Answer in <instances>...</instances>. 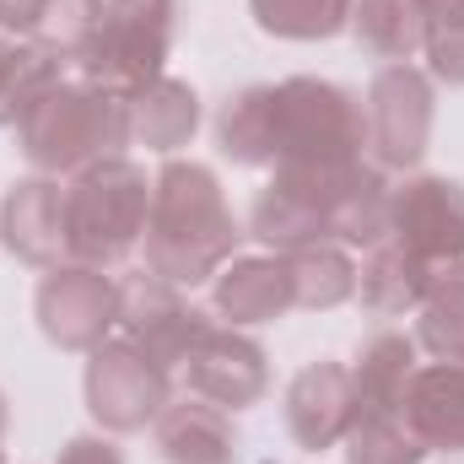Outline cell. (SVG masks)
<instances>
[{
    "instance_id": "2",
    "label": "cell",
    "mask_w": 464,
    "mask_h": 464,
    "mask_svg": "<svg viewBox=\"0 0 464 464\" xmlns=\"http://www.w3.org/2000/svg\"><path fill=\"white\" fill-rule=\"evenodd\" d=\"M217 146L237 168H341L367 157V119L362 98L341 82L286 76L276 87H243L217 114Z\"/></svg>"
},
{
    "instance_id": "17",
    "label": "cell",
    "mask_w": 464,
    "mask_h": 464,
    "mask_svg": "<svg viewBox=\"0 0 464 464\" xmlns=\"http://www.w3.org/2000/svg\"><path fill=\"white\" fill-rule=\"evenodd\" d=\"M200 130V92L179 76H162L151 82L146 92L130 98V146H146V151H179L189 146Z\"/></svg>"
},
{
    "instance_id": "13",
    "label": "cell",
    "mask_w": 464,
    "mask_h": 464,
    "mask_svg": "<svg viewBox=\"0 0 464 464\" xmlns=\"http://www.w3.org/2000/svg\"><path fill=\"white\" fill-rule=\"evenodd\" d=\"M0 243L33 270L65 265V184L49 173L11 184L0 200Z\"/></svg>"
},
{
    "instance_id": "16",
    "label": "cell",
    "mask_w": 464,
    "mask_h": 464,
    "mask_svg": "<svg viewBox=\"0 0 464 464\" xmlns=\"http://www.w3.org/2000/svg\"><path fill=\"white\" fill-rule=\"evenodd\" d=\"M157 454L168 464H232L237 459V427L232 411L206 405V400H173L157 421H151Z\"/></svg>"
},
{
    "instance_id": "4",
    "label": "cell",
    "mask_w": 464,
    "mask_h": 464,
    "mask_svg": "<svg viewBox=\"0 0 464 464\" xmlns=\"http://www.w3.org/2000/svg\"><path fill=\"white\" fill-rule=\"evenodd\" d=\"M146 217H151V184L140 162H130L124 151L87 162L82 173L65 179V265L119 270L140 248Z\"/></svg>"
},
{
    "instance_id": "11",
    "label": "cell",
    "mask_w": 464,
    "mask_h": 464,
    "mask_svg": "<svg viewBox=\"0 0 464 464\" xmlns=\"http://www.w3.org/2000/svg\"><path fill=\"white\" fill-rule=\"evenodd\" d=\"M184 389L206 405H222V411H248L265 400L270 389V367H265V346L248 341L243 330L232 324H206V335L189 346L184 356Z\"/></svg>"
},
{
    "instance_id": "3",
    "label": "cell",
    "mask_w": 464,
    "mask_h": 464,
    "mask_svg": "<svg viewBox=\"0 0 464 464\" xmlns=\"http://www.w3.org/2000/svg\"><path fill=\"white\" fill-rule=\"evenodd\" d=\"M243 227L232 222L222 179L206 162L168 157L151 179V217H146V270L173 286L217 281V270L237 254Z\"/></svg>"
},
{
    "instance_id": "22",
    "label": "cell",
    "mask_w": 464,
    "mask_h": 464,
    "mask_svg": "<svg viewBox=\"0 0 464 464\" xmlns=\"http://www.w3.org/2000/svg\"><path fill=\"white\" fill-rule=\"evenodd\" d=\"M427 71L449 87H464V0H443L427 11Z\"/></svg>"
},
{
    "instance_id": "9",
    "label": "cell",
    "mask_w": 464,
    "mask_h": 464,
    "mask_svg": "<svg viewBox=\"0 0 464 464\" xmlns=\"http://www.w3.org/2000/svg\"><path fill=\"white\" fill-rule=\"evenodd\" d=\"M38 330L60 351H98L119 330V281L98 265H54L38 281Z\"/></svg>"
},
{
    "instance_id": "19",
    "label": "cell",
    "mask_w": 464,
    "mask_h": 464,
    "mask_svg": "<svg viewBox=\"0 0 464 464\" xmlns=\"http://www.w3.org/2000/svg\"><path fill=\"white\" fill-rule=\"evenodd\" d=\"M351 38L389 65H411L427 44V11L416 0H356L351 11Z\"/></svg>"
},
{
    "instance_id": "10",
    "label": "cell",
    "mask_w": 464,
    "mask_h": 464,
    "mask_svg": "<svg viewBox=\"0 0 464 464\" xmlns=\"http://www.w3.org/2000/svg\"><path fill=\"white\" fill-rule=\"evenodd\" d=\"M206 324H211V319L184 297V286L157 281L151 270L119 281V335H124L130 346H140L157 367L179 372L184 356H189V346L206 335Z\"/></svg>"
},
{
    "instance_id": "21",
    "label": "cell",
    "mask_w": 464,
    "mask_h": 464,
    "mask_svg": "<svg viewBox=\"0 0 464 464\" xmlns=\"http://www.w3.org/2000/svg\"><path fill=\"white\" fill-rule=\"evenodd\" d=\"M259 33L286 38V44H319L351 27L356 0H248Z\"/></svg>"
},
{
    "instance_id": "12",
    "label": "cell",
    "mask_w": 464,
    "mask_h": 464,
    "mask_svg": "<svg viewBox=\"0 0 464 464\" xmlns=\"http://www.w3.org/2000/svg\"><path fill=\"white\" fill-rule=\"evenodd\" d=\"M351 416H356V378L341 362H308L286 383V432L297 438V449L308 454L341 449Z\"/></svg>"
},
{
    "instance_id": "28",
    "label": "cell",
    "mask_w": 464,
    "mask_h": 464,
    "mask_svg": "<svg viewBox=\"0 0 464 464\" xmlns=\"http://www.w3.org/2000/svg\"><path fill=\"white\" fill-rule=\"evenodd\" d=\"M0 432H5V400H0Z\"/></svg>"
},
{
    "instance_id": "5",
    "label": "cell",
    "mask_w": 464,
    "mask_h": 464,
    "mask_svg": "<svg viewBox=\"0 0 464 464\" xmlns=\"http://www.w3.org/2000/svg\"><path fill=\"white\" fill-rule=\"evenodd\" d=\"M16 146L33 162V173L71 179L87 162L119 157L130 146V103L92 87V82H60L33 114L16 124Z\"/></svg>"
},
{
    "instance_id": "14",
    "label": "cell",
    "mask_w": 464,
    "mask_h": 464,
    "mask_svg": "<svg viewBox=\"0 0 464 464\" xmlns=\"http://www.w3.org/2000/svg\"><path fill=\"white\" fill-rule=\"evenodd\" d=\"M211 308H217V319L232 324V330H243V324H270V319H281V314H292L297 308V286H292V265H286V254H232L227 265L217 270V281H211Z\"/></svg>"
},
{
    "instance_id": "8",
    "label": "cell",
    "mask_w": 464,
    "mask_h": 464,
    "mask_svg": "<svg viewBox=\"0 0 464 464\" xmlns=\"http://www.w3.org/2000/svg\"><path fill=\"white\" fill-rule=\"evenodd\" d=\"M173 405V372L124 335L87 351V411L103 432H146Z\"/></svg>"
},
{
    "instance_id": "15",
    "label": "cell",
    "mask_w": 464,
    "mask_h": 464,
    "mask_svg": "<svg viewBox=\"0 0 464 464\" xmlns=\"http://www.w3.org/2000/svg\"><path fill=\"white\" fill-rule=\"evenodd\" d=\"M405 421L427 454H464V362H416L405 383Z\"/></svg>"
},
{
    "instance_id": "25",
    "label": "cell",
    "mask_w": 464,
    "mask_h": 464,
    "mask_svg": "<svg viewBox=\"0 0 464 464\" xmlns=\"http://www.w3.org/2000/svg\"><path fill=\"white\" fill-rule=\"evenodd\" d=\"M49 0H0V33L5 38H38Z\"/></svg>"
},
{
    "instance_id": "6",
    "label": "cell",
    "mask_w": 464,
    "mask_h": 464,
    "mask_svg": "<svg viewBox=\"0 0 464 464\" xmlns=\"http://www.w3.org/2000/svg\"><path fill=\"white\" fill-rule=\"evenodd\" d=\"M173 33H179V0H103L82 54H76V71H82V82L130 103L135 92L162 82Z\"/></svg>"
},
{
    "instance_id": "18",
    "label": "cell",
    "mask_w": 464,
    "mask_h": 464,
    "mask_svg": "<svg viewBox=\"0 0 464 464\" xmlns=\"http://www.w3.org/2000/svg\"><path fill=\"white\" fill-rule=\"evenodd\" d=\"M60 82H65V60L54 49L0 33V130H16Z\"/></svg>"
},
{
    "instance_id": "7",
    "label": "cell",
    "mask_w": 464,
    "mask_h": 464,
    "mask_svg": "<svg viewBox=\"0 0 464 464\" xmlns=\"http://www.w3.org/2000/svg\"><path fill=\"white\" fill-rule=\"evenodd\" d=\"M367 162L383 173H411L432 146V82L416 65H383L367 82Z\"/></svg>"
},
{
    "instance_id": "24",
    "label": "cell",
    "mask_w": 464,
    "mask_h": 464,
    "mask_svg": "<svg viewBox=\"0 0 464 464\" xmlns=\"http://www.w3.org/2000/svg\"><path fill=\"white\" fill-rule=\"evenodd\" d=\"M416 346L432 351L438 362H464V292L432 297L416 324Z\"/></svg>"
},
{
    "instance_id": "1",
    "label": "cell",
    "mask_w": 464,
    "mask_h": 464,
    "mask_svg": "<svg viewBox=\"0 0 464 464\" xmlns=\"http://www.w3.org/2000/svg\"><path fill=\"white\" fill-rule=\"evenodd\" d=\"M454 292H464V184L411 173L389 189V232L367 248L356 297L367 314L394 319Z\"/></svg>"
},
{
    "instance_id": "20",
    "label": "cell",
    "mask_w": 464,
    "mask_h": 464,
    "mask_svg": "<svg viewBox=\"0 0 464 464\" xmlns=\"http://www.w3.org/2000/svg\"><path fill=\"white\" fill-rule=\"evenodd\" d=\"M292 265V286H297V308H341L356 297V265H351L346 243H308V248H286Z\"/></svg>"
},
{
    "instance_id": "26",
    "label": "cell",
    "mask_w": 464,
    "mask_h": 464,
    "mask_svg": "<svg viewBox=\"0 0 464 464\" xmlns=\"http://www.w3.org/2000/svg\"><path fill=\"white\" fill-rule=\"evenodd\" d=\"M60 464H124L109 438H71L60 449Z\"/></svg>"
},
{
    "instance_id": "29",
    "label": "cell",
    "mask_w": 464,
    "mask_h": 464,
    "mask_svg": "<svg viewBox=\"0 0 464 464\" xmlns=\"http://www.w3.org/2000/svg\"><path fill=\"white\" fill-rule=\"evenodd\" d=\"M0 464H5V459H0Z\"/></svg>"
},
{
    "instance_id": "23",
    "label": "cell",
    "mask_w": 464,
    "mask_h": 464,
    "mask_svg": "<svg viewBox=\"0 0 464 464\" xmlns=\"http://www.w3.org/2000/svg\"><path fill=\"white\" fill-rule=\"evenodd\" d=\"M98 11H103V0H49L44 33H38L33 44L54 49L60 60H76L82 44H87V33H92V22H98Z\"/></svg>"
},
{
    "instance_id": "27",
    "label": "cell",
    "mask_w": 464,
    "mask_h": 464,
    "mask_svg": "<svg viewBox=\"0 0 464 464\" xmlns=\"http://www.w3.org/2000/svg\"><path fill=\"white\" fill-rule=\"evenodd\" d=\"M416 5H421V11H432V5H443V0H416Z\"/></svg>"
}]
</instances>
